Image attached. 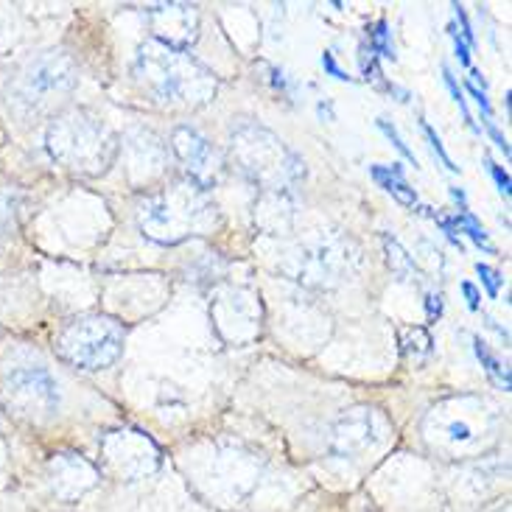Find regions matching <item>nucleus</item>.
Returning <instances> with one entry per match:
<instances>
[{
  "instance_id": "nucleus-30",
  "label": "nucleus",
  "mask_w": 512,
  "mask_h": 512,
  "mask_svg": "<svg viewBox=\"0 0 512 512\" xmlns=\"http://www.w3.org/2000/svg\"><path fill=\"white\" fill-rule=\"evenodd\" d=\"M462 294H465V300H468V308H471V311H479V308H482V294H479V289L473 286L471 280H465V283H462Z\"/></svg>"
},
{
  "instance_id": "nucleus-29",
  "label": "nucleus",
  "mask_w": 512,
  "mask_h": 512,
  "mask_svg": "<svg viewBox=\"0 0 512 512\" xmlns=\"http://www.w3.org/2000/svg\"><path fill=\"white\" fill-rule=\"evenodd\" d=\"M465 90L471 93L473 98H476V104H479V110L485 112V121H490V115H493V107H490V101H487V93L485 90H479L476 84L465 82Z\"/></svg>"
},
{
  "instance_id": "nucleus-22",
  "label": "nucleus",
  "mask_w": 512,
  "mask_h": 512,
  "mask_svg": "<svg viewBox=\"0 0 512 512\" xmlns=\"http://www.w3.org/2000/svg\"><path fill=\"white\" fill-rule=\"evenodd\" d=\"M476 272H479V277H482V283H485L487 294L496 300L499 297L501 286H504V277L493 269V266H487V263H476Z\"/></svg>"
},
{
  "instance_id": "nucleus-12",
  "label": "nucleus",
  "mask_w": 512,
  "mask_h": 512,
  "mask_svg": "<svg viewBox=\"0 0 512 512\" xmlns=\"http://www.w3.org/2000/svg\"><path fill=\"white\" fill-rule=\"evenodd\" d=\"M347 261H350V252L347 250H333L331 244L319 241L311 250H305L300 258V280L311 283V286H331L333 280H339V275L345 272Z\"/></svg>"
},
{
  "instance_id": "nucleus-18",
  "label": "nucleus",
  "mask_w": 512,
  "mask_h": 512,
  "mask_svg": "<svg viewBox=\"0 0 512 512\" xmlns=\"http://www.w3.org/2000/svg\"><path fill=\"white\" fill-rule=\"evenodd\" d=\"M384 250H387V261L392 266V272L401 277V280H409L412 275H417V263L409 252L403 250L401 244L392 236H384Z\"/></svg>"
},
{
  "instance_id": "nucleus-7",
  "label": "nucleus",
  "mask_w": 512,
  "mask_h": 512,
  "mask_svg": "<svg viewBox=\"0 0 512 512\" xmlns=\"http://www.w3.org/2000/svg\"><path fill=\"white\" fill-rule=\"evenodd\" d=\"M6 403L14 415L28 420L51 417L59 406V384L45 367L23 364L6 375Z\"/></svg>"
},
{
  "instance_id": "nucleus-23",
  "label": "nucleus",
  "mask_w": 512,
  "mask_h": 512,
  "mask_svg": "<svg viewBox=\"0 0 512 512\" xmlns=\"http://www.w3.org/2000/svg\"><path fill=\"white\" fill-rule=\"evenodd\" d=\"M420 126H423V135L429 138V143H431V149H434V154H437V157L443 160V166L448 168V171H454V174H457L459 166H454V160L448 157V152H445V146H443V140H440V135H437V132H434V129H431V126L426 124V121H420Z\"/></svg>"
},
{
  "instance_id": "nucleus-17",
  "label": "nucleus",
  "mask_w": 512,
  "mask_h": 512,
  "mask_svg": "<svg viewBox=\"0 0 512 512\" xmlns=\"http://www.w3.org/2000/svg\"><path fill=\"white\" fill-rule=\"evenodd\" d=\"M473 350H476V356H479V361H482V367L487 370V375H490V378H493V381H496V384H499V387L507 392V389L512 387L510 370H507V367H504V364L496 359V353H493V350H490V347H487L485 342L479 339V336L473 339Z\"/></svg>"
},
{
  "instance_id": "nucleus-28",
  "label": "nucleus",
  "mask_w": 512,
  "mask_h": 512,
  "mask_svg": "<svg viewBox=\"0 0 512 512\" xmlns=\"http://www.w3.org/2000/svg\"><path fill=\"white\" fill-rule=\"evenodd\" d=\"M448 34H451V40H454V51H457L459 62H462V65H471V48H468L465 40L457 34V26H448Z\"/></svg>"
},
{
  "instance_id": "nucleus-2",
  "label": "nucleus",
  "mask_w": 512,
  "mask_h": 512,
  "mask_svg": "<svg viewBox=\"0 0 512 512\" xmlns=\"http://www.w3.org/2000/svg\"><path fill=\"white\" fill-rule=\"evenodd\" d=\"M216 219V208L205 191L191 180L171 182L157 194L146 196L138 208V224L143 236L157 244H182L185 238L202 236Z\"/></svg>"
},
{
  "instance_id": "nucleus-5",
  "label": "nucleus",
  "mask_w": 512,
  "mask_h": 512,
  "mask_svg": "<svg viewBox=\"0 0 512 512\" xmlns=\"http://www.w3.org/2000/svg\"><path fill=\"white\" fill-rule=\"evenodd\" d=\"M56 350L65 361L82 370H104L118 361L124 353V328L112 317H82L68 322L59 339Z\"/></svg>"
},
{
  "instance_id": "nucleus-32",
  "label": "nucleus",
  "mask_w": 512,
  "mask_h": 512,
  "mask_svg": "<svg viewBox=\"0 0 512 512\" xmlns=\"http://www.w3.org/2000/svg\"><path fill=\"white\" fill-rule=\"evenodd\" d=\"M485 124H487V132H490V138H493V143H496L501 152H504V157H510V143H507V138L499 132V126L493 124V121H485Z\"/></svg>"
},
{
  "instance_id": "nucleus-3",
  "label": "nucleus",
  "mask_w": 512,
  "mask_h": 512,
  "mask_svg": "<svg viewBox=\"0 0 512 512\" xmlns=\"http://www.w3.org/2000/svg\"><path fill=\"white\" fill-rule=\"evenodd\" d=\"M230 152L238 171L266 194H289L291 185L305 177L303 160L275 132L258 124L238 126L230 140Z\"/></svg>"
},
{
  "instance_id": "nucleus-24",
  "label": "nucleus",
  "mask_w": 512,
  "mask_h": 512,
  "mask_svg": "<svg viewBox=\"0 0 512 512\" xmlns=\"http://www.w3.org/2000/svg\"><path fill=\"white\" fill-rule=\"evenodd\" d=\"M443 76H445V84H448V90H451V96H454V101L459 104V110H462V115H465V121L471 124V129H476L479 132V126H476V121L471 118V112H468V104H465V93L459 90L457 79H454V73L448 68H443Z\"/></svg>"
},
{
  "instance_id": "nucleus-14",
  "label": "nucleus",
  "mask_w": 512,
  "mask_h": 512,
  "mask_svg": "<svg viewBox=\"0 0 512 512\" xmlns=\"http://www.w3.org/2000/svg\"><path fill=\"white\" fill-rule=\"evenodd\" d=\"M373 415L367 409H353L350 415L339 420V426L333 431V448L339 454H356L361 448L373 443Z\"/></svg>"
},
{
  "instance_id": "nucleus-6",
  "label": "nucleus",
  "mask_w": 512,
  "mask_h": 512,
  "mask_svg": "<svg viewBox=\"0 0 512 512\" xmlns=\"http://www.w3.org/2000/svg\"><path fill=\"white\" fill-rule=\"evenodd\" d=\"M76 84V68L68 54H45L37 62H31L28 70L14 84V101L26 110H42L56 96L73 90Z\"/></svg>"
},
{
  "instance_id": "nucleus-25",
  "label": "nucleus",
  "mask_w": 512,
  "mask_h": 512,
  "mask_svg": "<svg viewBox=\"0 0 512 512\" xmlns=\"http://www.w3.org/2000/svg\"><path fill=\"white\" fill-rule=\"evenodd\" d=\"M485 166H487V171L493 174V180H496V185H499L501 196H504V199H510V188H512L510 174H507V171H504V168H501L499 163H493L490 157H487V160H485Z\"/></svg>"
},
{
  "instance_id": "nucleus-11",
  "label": "nucleus",
  "mask_w": 512,
  "mask_h": 512,
  "mask_svg": "<svg viewBox=\"0 0 512 512\" xmlns=\"http://www.w3.org/2000/svg\"><path fill=\"white\" fill-rule=\"evenodd\" d=\"M152 20L154 42L174 48V51H188L199 31V14L188 3H163L149 9Z\"/></svg>"
},
{
  "instance_id": "nucleus-8",
  "label": "nucleus",
  "mask_w": 512,
  "mask_h": 512,
  "mask_svg": "<svg viewBox=\"0 0 512 512\" xmlns=\"http://www.w3.org/2000/svg\"><path fill=\"white\" fill-rule=\"evenodd\" d=\"M101 459H104V471L110 476L121 482H138L157 468L160 451L154 448L149 437H143L138 431H118L104 440Z\"/></svg>"
},
{
  "instance_id": "nucleus-31",
  "label": "nucleus",
  "mask_w": 512,
  "mask_h": 512,
  "mask_svg": "<svg viewBox=\"0 0 512 512\" xmlns=\"http://www.w3.org/2000/svg\"><path fill=\"white\" fill-rule=\"evenodd\" d=\"M426 314H429V319L443 317V297L440 294H426Z\"/></svg>"
},
{
  "instance_id": "nucleus-13",
  "label": "nucleus",
  "mask_w": 512,
  "mask_h": 512,
  "mask_svg": "<svg viewBox=\"0 0 512 512\" xmlns=\"http://www.w3.org/2000/svg\"><path fill=\"white\" fill-rule=\"evenodd\" d=\"M51 482H54V490L59 496L76 499V496H82L96 485L98 476L84 459L73 457V454H62V457H56L51 462Z\"/></svg>"
},
{
  "instance_id": "nucleus-21",
  "label": "nucleus",
  "mask_w": 512,
  "mask_h": 512,
  "mask_svg": "<svg viewBox=\"0 0 512 512\" xmlns=\"http://www.w3.org/2000/svg\"><path fill=\"white\" fill-rule=\"evenodd\" d=\"M378 129H381V132L387 135L389 143H392V146H395V149H398V152H401L403 157L409 160V163H415V166H417L415 152H412V149H409V146L403 143V138H401V135H398V129H395V126L389 124V121H384V118H378Z\"/></svg>"
},
{
  "instance_id": "nucleus-19",
  "label": "nucleus",
  "mask_w": 512,
  "mask_h": 512,
  "mask_svg": "<svg viewBox=\"0 0 512 512\" xmlns=\"http://www.w3.org/2000/svg\"><path fill=\"white\" fill-rule=\"evenodd\" d=\"M401 345L409 359H423L431 353V336L423 328H403Z\"/></svg>"
},
{
  "instance_id": "nucleus-9",
  "label": "nucleus",
  "mask_w": 512,
  "mask_h": 512,
  "mask_svg": "<svg viewBox=\"0 0 512 512\" xmlns=\"http://www.w3.org/2000/svg\"><path fill=\"white\" fill-rule=\"evenodd\" d=\"M174 154L180 157V163L188 171V180L194 182L199 191L208 194L210 188L222 177V157L191 126H177L171 135Z\"/></svg>"
},
{
  "instance_id": "nucleus-27",
  "label": "nucleus",
  "mask_w": 512,
  "mask_h": 512,
  "mask_svg": "<svg viewBox=\"0 0 512 512\" xmlns=\"http://www.w3.org/2000/svg\"><path fill=\"white\" fill-rule=\"evenodd\" d=\"M454 12H457L459 26H462V40H465V45H468V48H471V45H476V37H473L471 20H468V14H465V9H462V6H459V3H454Z\"/></svg>"
},
{
  "instance_id": "nucleus-15",
  "label": "nucleus",
  "mask_w": 512,
  "mask_h": 512,
  "mask_svg": "<svg viewBox=\"0 0 512 512\" xmlns=\"http://www.w3.org/2000/svg\"><path fill=\"white\" fill-rule=\"evenodd\" d=\"M370 177L378 182V188H384L395 202H401L406 208H415L417 194L415 188H409V182L403 177V168L398 163L392 166H370Z\"/></svg>"
},
{
  "instance_id": "nucleus-1",
  "label": "nucleus",
  "mask_w": 512,
  "mask_h": 512,
  "mask_svg": "<svg viewBox=\"0 0 512 512\" xmlns=\"http://www.w3.org/2000/svg\"><path fill=\"white\" fill-rule=\"evenodd\" d=\"M138 82L160 101L199 107L216 96V76L188 51H174L160 42L140 48L135 59Z\"/></svg>"
},
{
  "instance_id": "nucleus-20",
  "label": "nucleus",
  "mask_w": 512,
  "mask_h": 512,
  "mask_svg": "<svg viewBox=\"0 0 512 512\" xmlns=\"http://www.w3.org/2000/svg\"><path fill=\"white\" fill-rule=\"evenodd\" d=\"M367 31H370V51L395 62V45H392V40H389L387 23H384V20H378V23H375L373 28H367Z\"/></svg>"
},
{
  "instance_id": "nucleus-4",
  "label": "nucleus",
  "mask_w": 512,
  "mask_h": 512,
  "mask_svg": "<svg viewBox=\"0 0 512 512\" xmlns=\"http://www.w3.org/2000/svg\"><path fill=\"white\" fill-rule=\"evenodd\" d=\"M45 146L56 163H62L76 174H104L118 154V143L107 126L87 112H68L59 115L48 126Z\"/></svg>"
},
{
  "instance_id": "nucleus-26",
  "label": "nucleus",
  "mask_w": 512,
  "mask_h": 512,
  "mask_svg": "<svg viewBox=\"0 0 512 512\" xmlns=\"http://www.w3.org/2000/svg\"><path fill=\"white\" fill-rule=\"evenodd\" d=\"M322 68H325V73H328V76L339 79V82H350V79H353V76H347L345 70L339 68V62H336L333 51H325V54H322Z\"/></svg>"
},
{
  "instance_id": "nucleus-10",
  "label": "nucleus",
  "mask_w": 512,
  "mask_h": 512,
  "mask_svg": "<svg viewBox=\"0 0 512 512\" xmlns=\"http://www.w3.org/2000/svg\"><path fill=\"white\" fill-rule=\"evenodd\" d=\"M426 431H429V440L437 448L465 451V448L482 445V440L490 437V420H487V415L479 417V420H471V417L465 415H448L440 406V409H434L429 415Z\"/></svg>"
},
{
  "instance_id": "nucleus-16",
  "label": "nucleus",
  "mask_w": 512,
  "mask_h": 512,
  "mask_svg": "<svg viewBox=\"0 0 512 512\" xmlns=\"http://www.w3.org/2000/svg\"><path fill=\"white\" fill-rule=\"evenodd\" d=\"M451 224H454V230H457L459 236L465 233V236L471 238L476 247H482V250L490 252V255L496 252V247H493V241L487 238V230H485V227H482V222H479V219L473 216L471 210H459L457 216L451 219Z\"/></svg>"
}]
</instances>
